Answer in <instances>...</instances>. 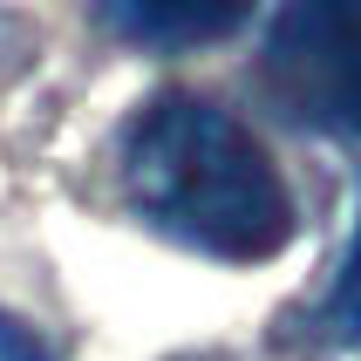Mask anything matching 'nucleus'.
Returning a JSON list of instances; mask_svg holds the SVG:
<instances>
[{"label":"nucleus","mask_w":361,"mask_h":361,"mask_svg":"<svg viewBox=\"0 0 361 361\" xmlns=\"http://www.w3.org/2000/svg\"><path fill=\"white\" fill-rule=\"evenodd\" d=\"M116 178L150 232L204 259L259 266L293 239V191L273 171L266 143L198 89L137 102L116 137Z\"/></svg>","instance_id":"nucleus-1"},{"label":"nucleus","mask_w":361,"mask_h":361,"mask_svg":"<svg viewBox=\"0 0 361 361\" xmlns=\"http://www.w3.org/2000/svg\"><path fill=\"white\" fill-rule=\"evenodd\" d=\"M252 82L280 123L361 143V0H293L266 14Z\"/></svg>","instance_id":"nucleus-2"},{"label":"nucleus","mask_w":361,"mask_h":361,"mask_svg":"<svg viewBox=\"0 0 361 361\" xmlns=\"http://www.w3.org/2000/svg\"><path fill=\"white\" fill-rule=\"evenodd\" d=\"M102 27L123 41H137V48H198V41H219L232 35V27H245V7H212V0H198V7H184V0H116V7H102Z\"/></svg>","instance_id":"nucleus-3"},{"label":"nucleus","mask_w":361,"mask_h":361,"mask_svg":"<svg viewBox=\"0 0 361 361\" xmlns=\"http://www.w3.org/2000/svg\"><path fill=\"white\" fill-rule=\"evenodd\" d=\"M314 334H321V341H334V348H348V355L361 361V219H355V239H348L341 273H334L321 314H314Z\"/></svg>","instance_id":"nucleus-4"},{"label":"nucleus","mask_w":361,"mask_h":361,"mask_svg":"<svg viewBox=\"0 0 361 361\" xmlns=\"http://www.w3.org/2000/svg\"><path fill=\"white\" fill-rule=\"evenodd\" d=\"M0 361H48V348H41L14 314H0Z\"/></svg>","instance_id":"nucleus-5"}]
</instances>
